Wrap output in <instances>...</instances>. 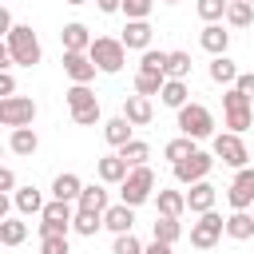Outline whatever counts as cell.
Segmentation results:
<instances>
[{
	"label": "cell",
	"mask_w": 254,
	"mask_h": 254,
	"mask_svg": "<svg viewBox=\"0 0 254 254\" xmlns=\"http://www.w3.org/2000/svg\"><path fill=\"white\" fill-rule=\"evenodd\" d=\"M4 48L12 52V60L20 64V67H36L40 64V40H36V32L28 28V24H16L8 36H4Z\"/></svg>",
	"instance_id": "cell-2"
},
{
	"label": "cell",
	"mask_w": 254,
	"mask_h": 254,
	"mask_svg": "<svg viewBox=\"0 0 254 254\" xmlns=\"http://www.w3.org/2000/svg\"><path fill=\"white\" fill-rule=\"evenodd\" d=\"M163 4H179V0H163Z\"/></svg>",
	"instance_id": "cell-49"
},
{
	"label": "cell",
	"mask_w": 254,
	"mask_h": 254,
	"mask_svg": "<svg viewBox=\"0 0 254 254\" xmlns=\"http://www.w3.org/2000/svg\"><path fill=\"white\" fill-rule=\"evenodd\" d=\"M60 44H64V52H87V48H91L95 40H91L87 24L71 20V24H64V32H60Z\"/></svg>",
	"instance_id": "cell-13"
},
{
	"label": "cell",
	"mask_w": 254,
	"mask_h": 254,
	"mask_svg": "<svg viewBox=\"0 0 254 254\" xmlns=\"http://www.w3.org/2000/svg\"><path fill=\"white\" fill-rule=\"evenodd\" d=\"M214 159H222L226 167H234V171H242V167L250 163V151H246V143H242V135H234V131H226V135H214Z\"/></svg>",
	"instance_id": "cell-9"
},
{
	"label": "cell",
	"mask_w": 254,
	"mask_h": 254,
	"mask_svg": "<svg viewBox=\"0 0 254 254\" xmlns=\"http://www.w3.org/2000/svg\"><path fill=\"white\" fill-rule=\"evenodd\" d=\"M32 119H36V103L28 99V95H8V99H0V123L4 127H32Z\"/></svg>",
	"instance_id": "cell-8"
},
{
	"label": "cell",
	"mask_w": 254,
	"mask_h": 254,
	"mask_svg": "<svg viewBox=\"0 0 254 254\" xmlns=\"http://www.w3.org/2000/svg\"><path fill=\"white\" fill-rule=\"evenodd\" d=\"M75 210H91V214H107V190L103 187H83V194H79V202H75Z\"/></svg>",
	"instance_id": "cell-27"
},
{
	"label": "cell",
	"mask_w": 254,
	"mask_h": 254,
	"mask_svg": "<svg viewBox=\"0 0 254 254\" xmlns=\"http://www.w3.org/2000/svg\"><path fill=\"white\" fill-rule=\"evenodd\" d=\"M143 254H175V250H171V246H167V242H155V238H151V246H147V250H143Z\"/></svg>",
	"instance_id": "cell-47"
},
{
	"label": "cell",
	"mask_w": 254,
	"mask_h": 254,
	"mask_svg": "<svg viewBox=\"0 0 254 254\" xmlns=\"http://www.w3.org/2000/svg\"><path fill=\"white\" fill-rule=\"evenodd\" d=\"M163 83H167V75H163V71H147V67H139V71H135V95H147V99H151V95H159V91H163Z\"/></svg>",
	"instance_id": "cell-26"
},
{
	"label": "cell",
	"mask_w": 254,
	"mask_h": 254,
	"mask_svg": "<svg viewBox=\"0 0 254 254\" xmlns=\"http://www.w3.org/2000/svg\"><path fill=\"white\" fill-rule=\"evenodd\" d=\"M210 167H214V155H206V151H194L190 159L175 163V179H179L183 187H194V183H202V179L210 175Z\"/></svg>",
	"instance_id": "cell-10"
},
{
	"label": "cell",
	"mask_w": 254,
	"mask_h": 254,
	"mask_svg": "<svg viewBox=\"0 0 254 254\" xmlns=\"http://www.w3.org/2000/svg\"><path fill=\"white\" fill-rule=\"evenodd\" d=\"M64 99H67V107H71V119H75V127H95L99 123V99H95V91L87 87V83H71L67 91H64Z\"/></svg>",
	"instance_id": "cell-1"
},
{
	"label": "cell",
	"mask_w": 254,
	"mask_h": 254,
	"mask_svg": "<svg viewBox=\"0 0 254 254\" xmlns=\"http://www.w3.org/2000/svg\"><path fill=\"white\" fill-rule=\"evenodd\" d=\"M87 56H91V64H95L99 71H107V75H115V71L127 64V48H123V40H115V36H95V44L87 48Z\"/></svg>",
	"instance_id": "cell-3"
},
{
	"label": "cell",
	"mask_w": 254,
	"mask_h": 254,
	"mask_svg": "<svg viewBox=\"0 0 254 254\" xmlns=\"http://www.w3.org/2000/svg\"><path fill=\"white\" fill-rule=\"evenodd\" d=\"M187 95H190V91H187V79H167L163 91H159V99H163L167 107H175V111L187 107Z\"/></svg>",
	"instance_id": "cell-31"
},
{
	"label": "cell",
	"mask_w": 254,
	"mask_h": 254,
	"mask_svg": "<svg viewBox=\"0 0 254 254\" xmlns=\"http://www.w3.org/2000/svg\"><path fill=\"white\" fill-rule=\"evenodd\" d=\"M12 91H16V79H12V71H0V95L8 99Z\"/></svg>",
	"instance_id": "cell-44"
},
{
	"label": "cell",
	"mask_w": 254,
	"mask_h": 254,
	"mask_svg": "<svg viewBox=\"0 0 254 254\" xmlns=\"http://www.w3.org/2000/svg\"><path fill=\"white\" fill-rule=\"evenodd\" d=\"M238 75H242V71L234 67V60H226V56H214V60H210V79H214V83L234 87V83H238Z\"/></svg>",
	"instance_id": "cell-25"
},
{
	"label": "cell",
	"mask_w": 254,
	"mask_h": 254,
	"mask_svg": "<svg viewBox=\"0 0 254 254\" xmlns=\"http://www.w3.org/2000/svg\"><path fill=\"white\" fill-rule=\"evenodd\" d=\"M131 127H135V123H131L127 115H115V119L103 123V139H107L111 147H127V143H131Z\"/></svg>",
	"instance_id": "cell-20"
},
{
	"label": "cell",
	"mask_w": 254,
	"mask_h": 254,
	"mask_svg": "<svg viewBox=\"0 0 254 254\" xmlns=\"http://www.w3.org/2000/svg\"><path fill=\"white\" fill-rule=\"evenodd\" d=\"M163 155H167L171 163H183V159L194 155V139H187V135H183V139H171V143L163 147Z\"/></svg>",
	"instance_id": "cell-37"
},
{
	"label": "cell",
	"mask_w": 254,
	"mask_h": 254,
	"mask_svg": "<svg viewBox=\"0 0 254 254\" xmlns=\"http://www.w3.org/2000/svg\"><path fill=\"white\" fill-rule=\"evenodd\" d=\"M179 131L187 139H210L214 135V115L202 103H187V107H179Z\"/></svg>",
	"instance_id": "cell-4"
},
{
	"label": "cell",
	"mask_w": 254,
	"mask_h": 254,
	"mask_svg": "<svg viewBox=\"0 0 254 254\" xmlns=\"http://www.w3.org/2000/svg\"><path fill=\"white\" fill-rule=\"evenodd\" d=\"M64 71L71 75V83H91L99 67L91 64V56H87V52H64Z\"/></svg>",
	"instance_id": "cell-12"
},
{
	"label": "cell",
	"mask_w": 254,
	"mask_h": 254,
	"mask_svg": "<svg viewBox=\"0 0 254 254\" xmlns=\"http://www.w3.org/2000/svg\"><path fill=\"white\" fill-rule=\"evenodd\" d=\"M123 115H127L135 127H147V123L155 119V107H151L147 95H127V99H123Z\"/></svg>",
	"instance_id": "cell-17"
},
{
	"label": "cell",
	"mask_w": 254,
	"mask_h": 254,
	"mask_svg": "<svg viewBox=\"0 0 254 254\" xmlns=\"http://www.w3.org/2000/svg\"><path fill=\"white\" fill-rule=\"evenodd\" d=\"M40 254H71L67 238H40Z\"/></svg>",
	"instance_id": "cell-42"
},
{
	"label": "cell",
	"mask_w": 254,
	"mask_h": 254,
	"mask_svg": "<svg viewBox=\"0 0 254 254\" xmlns=\"http://www.w3.org/2000/svg\"><path fill=\"white\" fill-rule=\"evenodd\" d=\"M222 234H226V218L214 210H206V214H198V222H190V246H198V250H210Z\"/></svg>",
	"instance_id": "cell-7"
},
{
	"label": "cell",
	"mask_w": 254,
	"mask_h": 254,
	"mask_svg": "<svg viewBox=\"0 0 254 254\" xmlns=\"http://www.w3.org/2000/svg\"><path fill=\"white\" fill-rule=\"evenodd\" d=\"M226 202H230L234 210H250V206H254V167H242V171L234 175V183H230V190H226Z\"/></svg>",
	"instance_id": "cell-11"
},
{
	"label": "cell",
	"mask_w": 254,
	"mask_h": 254,
	"mask_svg": "<svg viewBox=\"0 0 254 254\" xmlns=\"http://www.w3.org/2000/svg\"><path fill=\"white\" fill-rule=\"evenodd\" d=\"M28 238V222H20V218H0V242L4 246H20Z\"/></svg>",
	"instance_id": "cell-34"
},
{
	"label": "cell",
	"mask_w": 254,
	"mask_h": 254,
	"mask_svg": "<svg viewBox=\"0 0 254 254\" xmlns=\"http://www.w3.org/2000/svg\"><path fill=\"white\" fill-rule=\"evenodd\" d=\"M155 8V0H123V16L127 20H147Z\"/></svg>",
	"instance_id": "cell-41"
},
{
	"label": "cell",
	"mask_w": 254,
	"mask_h": 254,
	"mask_svg": "<svg viewBox=\"0 0 254 254\" xmlns=\"http://www.w3.org/2000/svg\"><path fill=\"white\" fill-rule=\"evenodd\" d=\"M52 194H56L60 202H79V194H83V183H79V175H71V171L56 175V183H52Z\"/></svg>",
	"instance_id": "cell-19"
},
{
	"label": "cell",
	"mask_w": 254,
	"mask_h": 254,
	"mask_svg": "<svg viewBox=\"0 0 254 254\" xmlns=\"http://www.w3.org/2000/svg\"><path fill=\"white\" fill-rule=\"evenodd\" d=\"M190 75V56L187 52H171L167 56V79H187Z\"/></svg>",
	"instance_id": "cell-36"
},
{
	"label": "cell",
	"mask_w": 254,
	"mask_h": 254,
	"mask_svg": "<svg viewBox=\"0 0 254 254\" xmlns=\"http://www.w3.org/2000/svg\"><path fill=\"white\" fill-rule=\"evenodd\" d=\"M99 226H103V214H91V210H75V222H71V230H75V234L91 238Z\"/></svg>",
	"instance_id": "cell-35"
},
{
	"label": "cell",
	"mask_w": 254,
	"mask_h": 254,
	"mask_svg": "<svg viewBox=\"0 0 254 254\" xmlns=\"http://www.w3.org/2000/svg\"><path fill=\"white\" fill-rule=\"evenodd\" d=\"M226 24H234V28H250V24H254V4H246V0H230V4H226Z\"/></svg>",
	"instance_id": "cell-32"
},
{
	"label": "cell",
	"mask_w": 254,
	"mask_h": 254,
	"mask_svg": "<svg viewBox=\"0 0 254 254\" xmlns=\"http://www.w3.org/2000/svg\"><path fill=\"white\" fill-rule=\"evenodd\" d=\"M95 171H99V179H103V183H123V179L131 175V167H127L119 155H103V159L95 163Z\"/></svg>",
	"instance_id": "cell-24"
},
{
	"label": "cell",
	"mask_w": 254,
	"mask_h": 254,
	"mask_svg": "<svg viewBox=\"0 0 254 254\" xmlns=\"http://www.w3.org/2000/svg\"><path fill=\"white\" fill-rule=\"evenodd\" d=\"M226 4H230V0H198L194 8H198V16H202L206 24H214V20L226 16Z\"/></svg>",
	"instance_id": "cell-38"
},
{
	"label": "cell",
	"mask_w": 254,
	"mask_h": 254,
	"mask_svg": "<svg viewBox=\"0 0 254 254\" xmlns=\"http://www.w3.org/2000/svg\"><path fill=\"white\" fill-rule=\"evenodd\" d=\"M155 202H159V214H163V218H179V214L187 210V194H183V190H159Z\"/></svg>",
	"instance_id": "cell-30"
},
{
	"label": "cell",
	"mask_w": 254,
	"mask_h": 254,
	"mask_svg": "<svg viewBox=\"0 0 254 254\" xmlns=\"http://www.w3.org/2000/svg\"><path fill=\"white\" fill-rule=\"evenodd\" d=\"M151 190H155V171L151 167H131V175L119 183V194H123L127 206H143L151 198Z\"/></svg>",
	"instance_id": "cell-5"
},
{
	"label": "cell",
	"mask_w": 254,
	"mask_h": 254,
	"mask_svg": "<svg viewBox=\"0 0 254 254\" xmlns=\"http://www.w3.org/2000/svg\"><path fill=\"white\" fill-rule=\"evenodd\" d=\"M12 202H16V210H20V214H44V206H48V202H44V194H40L32 183H28V187H20V190L12 194Z\"/></svg>",
	"instance_id": "cell-21"
},
{
	"label": "cell",
	"mask_w": 254,
	"mask_h": 254,
	"mask_svg": "<svg viewBox=\"0 0 254 254\" xmlns=\"http://www.w3.org/2000/svg\"><path fill=\"white\" fill-rule=\"evenodd\" d=\"M234 87H238V91H242V95H246V99H250V103H254V71H242V75H238V83H234Z\"/></svg>",
	"instance_id": "cell-43"
},
{
	"label": "cell",
	"mask_w": 254,
	"mask_h": 254,
	"mask_svg": "<svg viewBox=\"0 0 254 254\" xmlns=\"http://www.w3.org/2000/svg\"><path fill=\"white\" fill-rule=\"evenodd\" d=\"M0 190H16V171H12V167L0 171Z\"/></svg>",
	"instance_id": "cell-45"
},
{
	"label": "cell",
	"mask_w": 254,
	"mask_h": 254,
	"mask_svg": "<svg viewBox=\"0 0 254 254\" xmlns=\"http://www.w3.org/2000/svg\"><path fill=\"white\" fill-rule=\"evenodd\" d=\"M151 36H155V32H151V24H147V20H127V28H123V36H119V40H123V48L147 52V48H151Z\"/></svg>",
	"instance_id": "cell-15"
},
{
	"label": "cell",
	"mask_w": 254,
	"mask_h": 254,
	"mask_svg": "<svg viewBox=\"0 0 254 254\" xmlns=\"http://www.w3.org/2000/svg\"><path fill=\"white\" fill-rule=\"evenodd\" d=\"M214 198H218V190L202 179V183H194V187L187 190V210H190V214H206V210H214Z\"/></svg>",
	"instance_id": "cell-14"
},
{
	"label": "cell",
	"mask_w": 254,
	"mask_h": 254,
	"mask_svg": "<svg viewBox=\"0 0 254 254\" xmlns=\"http://www.w3.org/2000/svg\"><path fill=\"white\" fill-rule=\"evenodd\" d=\"M167 56H171V52H155V48H147L143 60H139V67H147V71H163V75H167Z\"/></svg>",
	"instance_id": "cell-39"
},
{
	"label": "cell",
	"mask_w": 254,
	"mask_h": 254,
	"mask_svg": "<svg viewBox=\"0 0 254 254\" xmlns=\"http://www.w3.org/2000/svg\"><path fill=\"white\" fill-rule=\"evenodd\" d=\"M40 222H56V226H67V230H71V222H75V210H71V202H60V198H52V202L44 206Z\"/></svg>",
	"instance_id": "cell-28"
},
{
	"label": "cell",
	"mask_w": 254,
	"mask_h": 254,
	"mask_svg": "<svg viewBox=\"0 0 254 254\" xmlns=\"http://www.w3.org/2000/svg\"><path fill=\"white\" fill-rule=\"evenodd\" d=\"M198 44H202L210 56H226V48H230V32H222V24H206V28L198 32Z\"/></svg>",
	"instance_id": "cell-18"
},
{
	"label": "cell",
	"mask_w": 254,
	"mask_h": 254,
	"mask_svg": "<svg viewBox=\"0 0 254 254\" xmlns=\"http://www.w3.org/2000/svg\"><path fill=\"white\" fill-rule=\"evenodd\" d=\"M222 115H226V127H230L234 135H242V131L254 123V115H250V99H246L238 87H226V91H222Z\"/></svg>",
	"instance_id": "cell-6"
},
{
	"label": "cell",
	"mask_w": 254,
	"mask_h": 254,
	"mask_svg": "<svg viewBox=\"0 0 254 254\" xmlns=\"http://www.w3.org/2000/svg\"><path fill=\"white\" fill-rule=\"evenodd\" d=\"M246 4H250V0H246Z\"/></svg>",
	"instance_id": "cell-50"
},
{
	"label": "cell",
	"mask_w": 254,
	"mask_h": 254,
	"mask_svg": "<svg viewBox=\"0 0 254 254\" xmlns=\"http://www.w3.org/2000/svg\"><path fill=\"white\" fill-rule=\"evenodd\" d=\"M151 238H155V242L175 246V242L183 238V222H179V218H163V214H159V218H155V226H151Z\"/></svg>",
	"instance_id": "cell-29"
},
{
	"label": "cell",
	"mask_w": 254,
	"mask_h": 254,
	"mask_svg": "<svg viewBox=\"0 0 254 254\" xmlns=\"http://www.w3.org/2000/svg\"><path fill=\"white\" fill-rule=\"evenodd\" d=\"M67 4H75V8H79V4H87V0H67Z\"/></svg>",
	"instance_id": "cell-48"
},
{
	"label": "cell",
	"mask_w": 254,
	"mask_h": 254,
	"mask_svg": "<svg viewBox=\"0 0 254 254\" xmlns=\"http://www.w3.org/2000/svg\"><path fill=\"white\" fill-rule=\"evenodd\" d=\"M226 238H234V242L254 238V214H250V210H234V214L226 218Z\"/></svg>",
	"instance_id": "cell-22"
},
{
	"label": "cell",
	"mask_w": 254,
	"mask_h": 254,
	"mask_svg": "<svg viewBox=\"0 0 254 254\" xmlns=\"http://www.w3.org/2000/svg\"><path fill=\"white\" fill-rule=\"evenodd\" d=\"M95 4H99V12H107V16H111V12H123V0H95Z\"/></svg>",
	"instance_id": "cell-46"
},
{
	"label": "cell",
	"mask_w": 254,
	"mask_h": 254,
	"mask_svg": "<svg viewBox=\"0 0 254 254\" xmlns=\"http://www.w3.org/2000/svg\"><path fill=\"white\" fill-rule=\"evenodd\" d=\"M36 147H40V135H36L32 127H16V131L8 135V151H12V155H36Z\"/></svg>",
	"instance_id": "cell-23"
},
{
	"label": "cell",
	"mask_w": 254,
	"mask_h": 254,
	"mask_svg": "<svg viewBox=\"0 0 254 254\" xmlns=\"http://www.w3.org/2000/svg\"><path fill=\"white\" fill-rule=\"evenodd\" d=\"M119 159H123L127 167H147V159H151V147H147L143 139H131L127 147H119Z\"/></svg>",
	"instance_id": "cell-33"
},
{
	"label": "cell",
	"mask_w": 254,
	"mask_h": 254,
	"mask_svg": "<svg viewBox=\"0 0 254 254\" xmlns=\"http://www.w3.org/2000/svg\"><path fill=\"white\" fill-rule=\"evenodd\" d=\"M147 246L135 238V234H115V246H111V254H143Z\"/></svg>",
	"instance_id": "cell-40"
},
{
	"label": "cell",
	"mask_w": 254,
	"mask_h": 254,
	"mask_svg": "<svg viewBox=\"0 0 254 254\" xmlns=\"http://www.w3.org/2000/svg\"><path fill=\"white\" fill-rule=\"evenodd\" d=\"M103 226H107L111 234H131V226H135V206H127V202H119V206H107V214H103Z\"/></svg>",
	"instance_id": "cell-16"
}]
</instances>
